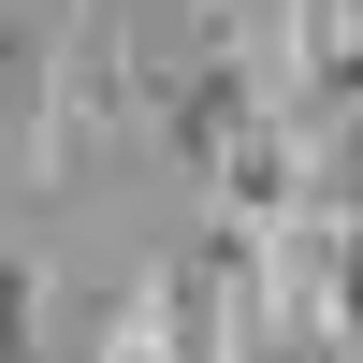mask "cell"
Segmentation results:
<instances>
[{"mask_svg":"<svg viewBox=\"0 0 363 363\" xmlns=\"http://www.w3.org/2000/svg\"><path fill=\"white\" fill-rule=\"evenodd\" d=\"M29 306H44V247H0V363H29Z\"/></svg>","mask_w":363,"mask_h":363,"instance_id":"2","label":"cell"},{"mask_svg":"<svg viewBox=\"0 0 363 363\" xmlns=\"http://www.w3.org/2000/svg\"><path fill=\"white\" fill-rule=\"evenodd\" d=\"M131 58H145V15H58V29H44L29 189H73V174H87V131H116V116H131Z\"/></svg>","mask_w":363,"mask_h":363,"instance_id":"1","label":"cell"}]
</instances>
